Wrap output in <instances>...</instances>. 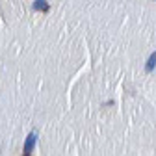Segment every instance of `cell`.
<instances>
[{
	"label": "cell",
	"instance_id": "obj_1",
	"mask_svg": "<svg viewBox=\"0 0 156 156\" xmlns=\"http://www.w3.org/2000/svg\"><path fill=\"white\" fill-rule=\"evenodd\" d=\"M35 141H37V134L35 132H30L24 140V147H23V156H32V151L35 147Z\"/></svg>",
	"mask_w": 156,
	"mask_h": 156
},
{
	"label": "cell",
	"instance_id": "obj_2",
	"mask_svg": "<svg viewBox=\"0 0 156 156\" xmlns=\"http://www.w3.org/2000/svg\"><path fill=\"white\" fill-rule=\"evenodd\" d=\"M154 67H156V52H152L151 56H149V60H147V63H145V69L151 73V71H154Z\"/></svg>",
	"mask_w": 156,
	"mask_h": 156
},
{
	"label": "cell",
	"instance_id": "obj_3",
	"mask_svg": "<svg viewBox=\"0 0 156 156\" xmlns=\"http://www.w3.org/2000/svg\"><path fill=\"white\" fill-rule=\"evenodd\" d=\"M48 2H45V0H41V2H34V9H41V11H48Z\"/></svg>",
	"mask_w": 156,
	"mask_h": 156
}]
</instances>
